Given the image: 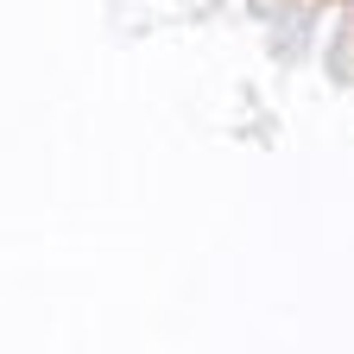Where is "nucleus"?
Returning a JSON list of instances; mask_svg holds the SVG:
<instances>
[]
</instances>
